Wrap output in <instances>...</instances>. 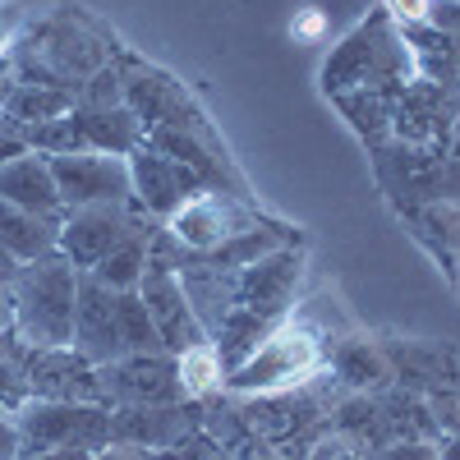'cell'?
Returning a JSON list of instances; mask_svg holds the SVG:
<instances>
[{
    "instance_id": "8992f818",
    "label": "cell",
    "mask_w": 460,
    "mask_h": 460,
    "mask_svg": "<svg viewBox=\"0 0 460 460\" xmlns=\"http://www.w3.org/2000/svg\"><path fill=\"white\" fill-rule=\"evenodd\" d=\"M23 451H60V447H111V405H69V401H28L14 410Z\"/></svg>"
},
{
    "instance_id": "603a6c76",
    "label": "cell",
    "mask_w": 460,
    "mask_h": 460,
    "mask_svg": "<svg viewBox=\"0 0 460 460\" xmlns=\"http://www.w3.org/2000/svg\"><path fill=\"white\" fill-rule=\"evenodd\" d=\"M115 318H120L125 355H157V350H166L157 327H152V318H147V309H143L138 290H115Z\"/></svg>"
},
{
    "instance_id": "d6a6232c",
    "label": "cell",
    "mask_w": 460,
    "mask_h": 460,
    "mask_svg": "<svg viewBox=\"0 0 460 460\" xmlns=\"http://www.w3.org/2000/svg\"><path fill=\"white\" fill-rule=\"evenodd\" d=\"M19 5H0V56H5V47L14 42V32H19Z\"/></svg>"
},
{
    "instance_id": "484cf974",
    "label": "cell",
    "mask_w": 460,
    "mask_h": 460,
    "mask_svg": "<svg viewBox=\"0 0 460 460\" xmlns=\"http://www.w3.org/2000/svg\"><path fill=\"white\" fill-rule=\"evenodd\" d=\"M336 373L350 382V387H377L387 377V359H382L368 341H345L336 350Z\"/></svg>"
},
{
    "instance_id": "7c38bea8",
    "label": "cell",
    "mask_w": 460,
    "mask_h": 460,
    "mask_svg": "<svg viewBox=\"0 0 460 460\" xmlns=\"http://www.w3.org/2000/svg\"><path fill=\"white\" fill-rule=\"evenodd\" d=\"M295 281H299V253L272 249L258 262L240 267V281H235V290H230V309L253 314V318L277 327V318L286 314V304L295 295Z\"/></svg>"
},
{
    "instance_id": "9c48e42d",
    "label": "cell",
    "mask_w": 460,
    "mask_h": 460,
    "mask_svg": "<svg viewBox=\"0 0 460 460\" xmlns=\"http://www.w3.org/2000/svg\"><path fill=\"white\" fill-rule=\"evenodd\" d=\"M129 189H134V203H138V212L143 217H171L189 194H199L203 189V180L189 171V166H180L175 157H166L162 147H152L147 138L129 152Z\"/></svg>"
},
{
    "instance_id": "5b68a950",
    "label": "cell",
    "mask_w": 460,
    "mask_h": 460,
    "mask_svg": "<svg viewBox=\"0 0 460 460\" xmlns=\"http://www.w3.org/2000/svg\"><path fill=\"white\" fill-rule=\"evenodd\" d=\"M138 299H143V309H147L152 327H157V336H162V345L171 355H184L189 345L208 341V327L199 323L194 299H189V290L180 281V262L166 253L162 240H152L143 281H138Z\"/></svg>"
},
{
    "instance_id": "7402d4cb",
    "label": "cell",
    "mask_w": 460,
    "mask_h": 460,
    "mask_svg": "<svg viewBox=\"0 0 460 460\" xmlns=\"http://www.w3.org/2000/svg\"><path fill=\"white\" fill-rule=\"evenodd\" d=\"M405 88V84H401ZM401 88H387V84H373V88H355V93H341V111L355 120V129L364 138H377L392 129V115H396V97Z\"/></svg>"
},
{
    "instance_id": "60d3db41",
    "label": "cell",
    "mask_w": 460,
    "mask_h": 460,
    "mask_svg": "<svg viewBox=\"0 0 460 460\" xmlns=\"http://www.w3.org/2000/svg\"><path fill=\"white\" fill-rule=\"evenodd\" d=\"M14 460H56V456H51V451H19Z\"/></svg>"
},
{
    "instance_id": "f1b7e54d",
    "label": "cell",
    "mask_w": 460,
    "mask_h": 460,
    "mask_svg": "<svg viewBox=\"0 0 460 460\" xmlns=\"http://www.w3.org/2000/svg\"><path fill=\"white\" fill-rule=\"evenodd\" d=\"M424 226H429V230H438V235H442L451 249H460V203L429 208V212H424Z\"/></svg>"
},
{
    "instance_id": "277c9868",
    "label": "cell",
    "mask_w": 460,
    "mask_h": 460,
    "mask_svg": "<svg viewBox=\"0 0 460 460\" xmlns=\"http://www.w3.org/2000/svg\"><path fill=\"white\" fill-rule=\"evenodd\" d=\"M323 364V345H318V332L304 327V323H281L272 327L244 364H235L226 373V382L235 392H258V396H272L281 387H295L304 382L314 368Z\"/></svg>"
},
{
    "instance_id": "d4e9b609",
    "label": "cell",
    "mask_w": 460,
    "mask_h": 460,
    "mask_svg": "<svg viewBox=\"0 0 460 460\" xmlns=\"http://www.w3.org/2000/svg\"><path fill=\"white\" fill-rule=\"evenodd\" d=\"M23 143L28 152H42V157H69V152H88L84 134H79V120L74 111L56 115V120H42V125H28L23 129Z\"/></svg>"
},
{
    "instance_id": "3957f363",
    "label": "cell",
    "mask_w": 460,
    "mask_h": 460,
    "mask_svg": "<svg viewBox=\"0 0 460 460\" xmlns=\"http://www.w3.org/2000/svg\"><path fill=\"white\" fill-rule=\"evenodd\" d=\"M102 65H111V51L97 42V37H88L74 19L42 23L32 32V42L14 56L19 79L51 84V88H65V93H79Z\"/></svg>"
},
{
    "instance_id": "2e32d148",
    "label": "cell",
    "mask_w": 460,
    "mask_h": 460,
    "mask_svg": "<svg viewBox=\"0 0 460 460\" xmlns=\"http://www.w3.org/2000/svg\"><path fill=\"white\" fill-rule=\"evenodd\" d=\"M235 230H230V212L217 194H189L171 217H166V240L189 249V253H217Z\"/></svg>"
},
{
    "instance_id": "8d00e7d4",
    "label": "cell",
    "mask_w": 460,
    "mask_h": 460,
    "mask_svg": "<svg viewBox=\"0 0 460 460\" xmlns=\"http://www.w3.org/2000/svg\"><path fill=\"white\" fill-rule=\"evenodd\" d=\"M14 327V304H10V286H0V332Z\"/></svg>"
},
{
    "instance_id": "e0dca14e",
    "label": "cell",
    "mask_w": 460,
    "mask_h": 460,
    "mask_svg": "<svg viewBox=\"0 0 460 460\" xmlns=\"http://www.w3.org/2000/svg\"><path fill=\"white\" fill-rule=\"evenodd\" d=\"M74 120H79L88 152H106V157H129L147 138L143 120L129 106H74Z\"/></svg>"
},
{
    "instance_id": "52a82bcc",
    "label": "cell",
    "mask_w": 460,
    "mask_h": 460,
    "mask_svg": "<svg viewBox=\"0 0 460 460\" xmlns=\"http://www.w3.org/2000/svg\"><path fill=\"white\" fill-rule=\"evenodd\" d=\"M138 226L134 217V203H93V208H69L65 221H60V235H56V249L79 267V272H88V267H97L120 240H129Z\"/></svg>"
},
{
    "instance_id": "4316f807",
    "label": "cell",
    "mask_w": 460,
    "mask_h": 460,
    "mask_svg": "<svg viewBox=\"0 0 460 460\" xmlns=\"http://www.w3.org/2000/svg\"><path fill=\"white\" fill-rule=\"evenodd\" d=\"M74 106H125V69L120 65H102L93 79L74 93Z\"/></svg>"
},
{
    "instance_id": "ab89813d",
    "label": "cell",
    "mask_w": 460,
    "mask_h": 460,
    "mask_svg": "<svg viewBox=\"0 0 460 460\" xmlns=\"http://www.w3.org/2000/svg\"><path fill=\"white\" fill-rule=\"evenodd\" d=\"M438 460H460V438H451V442H442V451H438Z\"/></svg>"
},
{
    "instance_id": "4fadbf2b",
    "label": "cell",
    "mask_w": 460,
    "mask_h": 460,
    "mask_svg": "<svg viewBox=\"0 0 460 460\" xmlns=\"http://www.w3.org/2000/svg\"><path fill=\"white\" fill-rule=\"evenodd\" d=\"M69 345L84 359H93L97 368L125 355L120 318H115V290H106L88 272H79V299H74V336H69Z\"/></svg>"
},
{
    "instance_id": "e575fe53",
    "label": "cell",
    "mask_w": 460,
    "mask_h": 460,
    "mask_svg": "<svg viewBox=\"0 0 460 460\" xmlns=\"http://www.w3.org/2000/svg\"><path fill=\"white\" fill-rule=\"evenodd\" d=\"M157 460H208V456H203V447H184V442H180V447L162 451Z\"/></svg>"
},
{
    "instance_id": "f35d334b",
    "label": "cell",
    "mask_w": 460,
    "mask_h": 460,
    "mask_svg": "<svg viewBox=\"0 0 460 460\" xmlns=\"http://www.w3.org/2000/svg\"><path fill=\"white\" fill-rule=\"evenodd\" d=\"M318 28H323V19H318V14H309V19H304V23L295 28V37H314Z\"/></svg>"
},
{
    "instance_id": "6da1fadb",
    "label": "cell",
    "mask_w": 460,
    "mask_h": 460,
    "mask_svg": "<svg viewBox=\"0 0 460 460\" xmlns=\"http://www.w3.org/2000/svg\"><path fill=\"white\" fill-rule=\"evenodd\" d=\"M74 299H79V267H74L60 249L23 262L10 281V304H14V332L51 350V345H69L74 336Z\"/></svg>"
},
{
    "instance_id": "d6986e66",
    "label": "cell",
    "mask_w": 460,
    "mask_h": 460,
    "mask_svg": "<svg viewBox=\"0 0 460 460\" xmlns=\"http://www.w3.org/2000/svg\"><path fill=\"white\" fill-rule=\"evenodd\" d=\"M65 111H74V93L51 88V84H28V79H14L5 102H0V115H5L10 125H19V129L56 120V115H65Z\"/></svg>"
},
{
    "instance_id": "d590c367",
    "label": "cell",
    "mask_w": 460,
    "mask_h": 460,
    "mask_svg": "<svg viewBox=\"0 0 460 460\" xmlns=\"http://www.w3.org/2000/svg\"><path fill=\"white\" fill-rule=\"evenodd\" d=\"M19 267H23V262H19V258H14L10 249H0V286H10V281H14V272H19Z\"/></svg>"
},
{
    "instance_id": "1f68e13d",
    "label": "cell",
    "mask_w": 460,
    "mask_h": 460,
    "mask_svg": "<svg viewBox=\"0 0 460 460\" xmlns=\"http://www.w3.org/2000/svg\"><path fill=\"white\" fill-rule=\"evenodd\" d=\"M19 451H23V442H19V424H14V414L0 410V460H14Z\"/></svg>"
},
{
    "instance_id": "cb8c5ba5",
    "label": "cell",
    "mask_w": 460,
    "mask_h": 460,
    "mask_svg": "<svg viewBox=\"0 0 460 460\" xmlns=\"http://www.w3.org/2000/svg\"><path fill=\"white\" fill-rule=\"evenodd\" d=\"M175 373H180V392L184 396H208L212 387H221L226 364L217 355V345L203 341V345H189L184 355H175Z\"/></svg>"
},
{
    "instance_id": "9a60e30c",
    "label": "cell",
    "mask_w": 460,
    "mask_h": 460,
    "mask_svg": "<svg viewBox=\"0 0 460 460\" xmlns=\"http://www.w3.org/2000/svg\"><path fill=\"white\" fill-rule=\"evenodd\" d=\"M0 199L32 212V217H47V221H65V203H60V189L51 175V162L42 152H23V157L0 166Z\"/></svg>"
},
{
    "instance_id": "8fae6325",
    "label": "cell",
    "mask_w": 460,
    "mask_h": 460,
    "mask_svg": "<svg viewBox=\"0 0 460 460\" xmlns=\"http://www.w3.org/2000/svg\"><path fill=\"white\" fill-rule=\"evenodd\" d=\"M28 382L37 401H69V405H106L102 392V368L93 359H84L74 345H51L37 350L28 359Z\"/></svg>"
},
{
    "instance_id": "ac0fdd59",
    "label": "cell",
    "mask_w": 460,
    "mask_h": 460,
    "mask_svg": "<svg viewBox=\"0 0 460 460\" xmlns=\"http://www.w3.org/2000/svg\"><path fill=\"white\" fill-rule=\"evenodd\" d=\"M56 235H60V221H47V217H32L14 203L0 199V249H10L19 262H32L56 249Z\"/></svg>"
},
{
    "instance_id": "83f0119b",
    "label": "cell",
    "mask_w": 460,
    "mask_h": 460,
    "mask_svg": "<svg viewBox=\"0 0 460 460\" xmlns=\"http://www.w3.org/2000/svg\"><path fill=\"white\" fill-rule=\"evenodd\" d=\"M424 23H433V28L447 37V47H451V56H456V69H460V0H433Z\"/></svg>"
},
{
    "instance_id": "4dcf8cb0",
    "label": "cell",
    "mask_w": 460,
    "mask_h": 460,
    "mask_svg": "<svg viewBox=\"0 0 460 460\" xmlns=\"http://www.w3.org/2000/svg\"><path fill=\"white\" fill-rule=\"evenodd\" d=\"M429 5H433V0H387V14L410 28V23H424L429 19Z\"/></svg>"
},
{
    "instance_id": "5bb4252c",
    "label": "cell",
    "mask_w": 460,
    "mask_h": 460,
    "mask_svg": "<svg viewBox=\"0 0 460 460\" xmlns=\"http://www.w3.org/2000/svg\"><path fill=\"white\" fill-rule=\"evenodd\" d=\"M189 433V410L171 405H111V442L138 451H171Z\"/></svg>"
},
{
    "instance_id": "74e56055",
    "label": "cell",
    "mask_w": 460,
    "mask_h": 460,
    "mask_svg": "<svg viewBox=\"0 0 460 460\" xmlns=\"http://www.w3.org/2000/svg\"><path fill=\"white\" fill-rule=\"evenodd\" d=\"M56 460H97V451H88V447H60V451H51Z\"/></svg>"
},
{
    "instance_id": "30bf717a",
    "label": "cell",
    "mask_w": 460,
    "mask_h": 460,
    "mask_svg": "<svg viewBox=\"0 0 460 460\" xmlns=\"http://www.w3.org/2000/svg\"><path fill=\"white\" fill-rule=\"evenodd\" d=\"M102 392H106V405H171L184 396L171 350L120 355L102 364Z\"/></svg>"
},
{
    "instance_id": "44dd1931",
    "label": "cell",
    "mask_w": 460,
    "mask_h": 460,
    "mask_svg": "<svg viewBox=\"0 0 460 460\" xmlns=\"http://www.w3.org/2000/svg\"><path fill=\"white\" fill-rule=\"evenodd\" d=\"M28 359H32V345L5 327L0 332V410L14 414L32 401V382H28Z\"/></svg>"
},
{
    "instance_id": "836d02e7",
    "label": "cell",
    "mask_w": 460,
    "mask_h": 460,
    "mask_svg": "<svg viewBox=\"0 0 460 460\" xmlns=\"http://www.w3.org/2000/svg\"><path fill=\"white\" fill-rule=\"evenodd\" d=\"M97 460H152V456L138 451V447H115V442H111V447L97 451Z\"/></svg>"
},
{
    "instance_id": "ffe728a7",
    "label": "cell",
    "mask_w": 460,
    "mask_h": 460,
    "mask_svg": "<svg viewBox=\"0 0 460 460\" xmlns=\"http://www.w3.org/2000/svg\"><path fill=\"white\" fill-rule=\"evenodd\" d=\"M147 253H152V235H147V230H134V235L115 244L97 267H88V277L102 281L106 290H138L143 267H147Z\"/></svg>"
},
{
    "instance_id": "ba28073f",
    "label": "cell",
    "mask_w": 460,
    "mask_h": 460,
    "mask_svg": "<svg viewBox=\"0 0 460 460\" xmlns=\"http://www.w3.org/2000/svg\"><path fill=\"white\" fill-rule=\"evenodd\" d=\"M60 203L69 208H93V203H134L129 189V162L106 157V152H69V157H47Z\"/></svg>"
},
{
    "instance_id": "f546056e",
    "label": "cell",
    "mask_w": 460,
    "mask_h": 460,
    "mask_svg": "<svg viewBox=\"0 0 460 460\" xmlns=\"http://www.w3.org/2000/svg\"><path fill=\"white\" fill-rule=\"evenodd\" d=\"M28 152V143H23V129L19 125H10L5 115H0V166L5 162H14V157H23Z\"/></svg>"
},
{
    "instance_id": "7a4b0ae2",
    "label": "cell",
    "mask_w": 460,
    "mask_h": 460,
    "mask_svg": "<svg viewBox=\"0 0 460 460\" xmlns=\"http://www.w3.org/2000/svg\"><path fill=\"white\" fill-rule=\"evenodd\" d=\"M410 42L405 32H396V19L387 10L368 14L350 37H341L336 51L323 65V93L341 97V93H355V88H373V84H387L401 88L410 79Z\"/></svg>"
}]
</instances>
